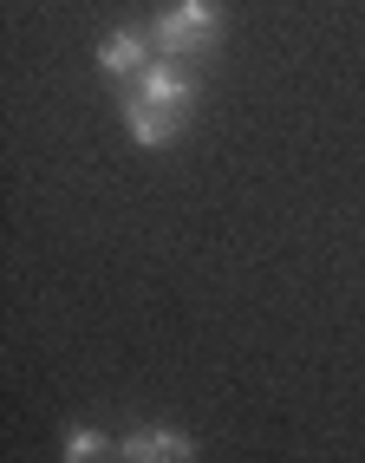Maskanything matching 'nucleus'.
<instances>
[{
	"instance_id": "nucleus-1",
	"label": "nucleus",
	"mask_w": 365,
	"mask_h": 463,
	"mask_svg": "<svg viewBox=\"0 0 365 463\" xmlns=\"http://www.w3.org/2000/svg\"><path fill=\"white\" fill-rule=\"evenodd\" d=\"M216 40H222V7L216 0H170L164 20H157V52L164 59L216 52Z\"/></svg>"
},
{
	"instance_id": "nucleus-2",
	"label": "nucleus",
	"mask_w": 365,
	"mask_h": 463,
	"mask_svg": "<svg viewBox=\"0 0 365 463\" xmlns=\"http://www.w3.org/2000/svg\"><path fill=\"white\" fill-rule=\"evenodd\" d=\"M131 91H137L144 105H157V111L182 118V111H190V99H196V79L182 72L176 59H150V66L137 72V85H131Z\"/></svg>"
},
{
	"instance_id": "nucleus-3",
	"label": "nucleus",
	"mask_w": 365,
	"mask_h": 463,
	"mask_svg": "<svg viewBox=\"0 0 365 463\" xmlns=\"http://www.w3.org/2000/svg\"><path fill=\"white\" fill-rule=\"evenodd\" d=\"M190 457H196V444L170 424H144L131 438H117V463H190Z\"/></svg>"
},
{
	"instance_id": "nucleus-4",
	"label": "nucleus",
	"mask_w": 365,
	"mask_h": 463,
	"mask_svg": "<svg viewBox=\"0 0 365 463\" xmlns=\"http://www.w3.org/2000/svg\"><path fill=\"white\" fill-rule=\"evenodd\" d=\"M125 131H131L144 150H164V144H176L182 118H170V111H157V105H144L137 91H125Z\"/></svg>"
},
{
	"instance_id": "nucleus-5",
	"label": "nucleus",
	"mask_w": 365,
	"mask_h": 463,
	"mask_svg": "<svg viewBox=\"0 0 365 463\" xmlns=\"http://www.w3.org/2000/svg\"><path fill=\"white\" fill-rule=\"evenodd\" d=\"M144 66H150L144 33H111V40L98 46V72H111V79H137Z\"/></svg>"
},
{
	"instance_id": "nucleus-6",
	"label": "nucleus",
	"mask_w": 365,
	"mask_h": 463,
	"mask_svg": "<svg viewBox=\"0 0 365 463\" xmlns=\"http://www.w3.org/2000/svg\"><path fill=\"white\" fill-rule=\"evenodd\" d=\"M98 457H111V438H105V430H91V424L66 430V444H59V463H98Z\"/></svg>"
}]
</instances>
